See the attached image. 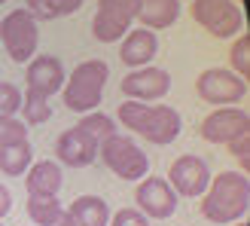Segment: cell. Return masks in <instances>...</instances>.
<instances>
[{
    "label": "cell",
    "mask_w": 250,
    "mask_h": 226,
    "mask_svg": "<svg viewBox=\"0 0 250 226\" xmlns=\"http://www.w3.org/2000/svg\"><path fill=\"white\" fill-rule=\"evenodd\" d=\"M98 156H101V162L116 174V178L122 181H144L149 174V159L141 147H137L131 137H122V135H113L107 137V141L98 147Z\"/></svg>",
    "instance_id": "obj_4"
},
{
    "label": "cell",
    "mask_w": 250,
    "mask_h": 226,
    "mask_svg": "<svg viewBox=\"0 0 250 226\" xmlns=\"http://www.w3.org/2000/svg\"><path fill=\"white\" fill-rule=\"evenodd\" d=\"M85 0H28V9L37 22H52V19H61V16H73L80 12V6Z\"/></svg>",
    "instance_id": "obj_20"
},
{
    "label": "cell",
    "mask_w": 250,
    "mask_h": 226,
    "mask_svg": "<svg viewBox=\"0 0 250 226\" xmlns=\"http://www.w3.org/2000/svg\"><path fill=\"white\" fill-rule=\"evenodd\" d=\"M34 162V147L31 141H16V144H3L0 147V171L9 178H21Z\"/></svg>",
    "instance_id": "obj_19"
},
{
    "label": "cell",
    "mask_w": 250,
    "mask_h": 226,
    "mask_svg": "<svg viewBox=\"0 0 250 226\" xmlns=\"http://www.w3.org/2000/svg\"><path fill=\"white\" fill-rule=\"evenodd\" d=\"M131 31V19L128 16H119V12H110V9H98L95 19H92V37L98 43H113L122 40L125 34Z\"/></svg>",
    "instance_id": "obj_18"
},
{
    "label": "cell",
    "mask_w": 250,
    "mask_h": 226,
    "mask_svg": "<svg viewBox=\"0 0 250 226\" xmlns=\"http://www.w3.org/2000/svg\"><path fill=\"white\" fill-rule=\"evenodd\" d=\"M61 162H49V159H40V162H31V168L24 171V186H28V196L34 193H55L61 190Z\"/></svg>",
    "instance_id": "obj_16"
},
{
    "label": "cell",
    "mask_w": 250,
    "mask_h": 226,
    "mask_svg": "<svg viewBox=\"0 0 250 226\" xmlns=\"http://www.w3.org/2000/svg\"><path fill=\"white\" fill-rule=\"evenodd\" d=\"M177 193L165 178H156V174H146L144 181H137V190H134V202L137 211H144L146 217H156V220H168L174 211H177Z\"/></svg>",
    "instance_id": "obj_8"
},
{
    "label": "cell",
    "mask_w": 250,
    "mask_h": 226,
    "mask_svg": "<svg viewBox=\"0 0 250 226\" xmlns=\"http://www.w3.org/2000/svg\"><path fill=\"white\" fill-rule=\"evenodd\" d=\"M0 226H3V223H0Z\"/></svg>",
    "instance_id": "obj_35"
},
{
    "label": "cell",
    "mask_w": 250,
    "mask_h": 226,
    "mask_svg": "<svg viewBox=\"0 0 250 226\" xmlns=\"http://www.w3.org/2000/svg\"><path fill=\"white\" fill-rule=\"evenodd\" d=\"M232 3H241V0H232Z\"/></svg>",
    "instance_id": "obj_33"
},
{
    "label": "cell",
    "mask_w": 250,
    "mask_h": 226,
    "mask_svg": "<svg viewBox=\"0 0 250 226\" xmlns=\"http://www.w3.org/2000/svg\"><path fill=\"white\" fill-rule=\"evenodd\" d=\"M137 6H141V0H98V9H110L128 19H137Z\"/></svg>",
    "instance_id": "obj_29"
},
{
    "label": "cell",
    "mask_w": 250,
    "mask_h": 226,
    "mask_svg": "<svg viewBox=\"0 0 250 226\" xmlns=\"http://www.w3.org/2000/svg\"><path fill=\"white\" fill-rule=\"evenodd\" d=\"M21 113H24V125H43L52 119V107H49V98L40 95V92H34L28 89L21 95Z\"/></svg>",
    "instance_id": "obj_21"
},
{
    "label": "cell",
    "mask_w": 250,
    "mask_h": 226,
    "mask_svg": "<svg viewBox=\"0 0 250 226\" xmlns=\"http://www.w3.org/2000/svg\"><path fill=\"white\" fill-rule=\"evenodd\" d=\"M107 80H110L107 61H101V58L80 61V65L70 70L67 83L61 86L64 107L70 113H92V110H98V104H101V98H104Z\"/></svg>",
    "instance_id": "obj_2"
},
{
    "label": "cell",
    "mask_w": 250,
    "mask_h": 226,
    "mask_svg": "<svg viewBox=\"0 0 250 226\" xmlns=\"http://www.w3.org/2000/svg\"><path fill=\"white\" fill-rule=\"evenodd\" d=\"M232 49H229V61H232V70L238 73L241 80H247L250 73V37L241 31L238 37H232Z\"/></svg>",
    "instance_id": "obj_24"
},
{
    "label": "cell",
    "mask_w": 250,
    "mask_h": 226,
    "mask_svg": "<svg viewBox=\"0 0 250 226\" xmlns=\"http://www.w3.org/2000/svg\"><path fill=\"white\" fill-rule=\"evenodd\" d=\"M9 211H12V196H9L6 186L0 183V220H3V217L9 214Z\"/></svg>",
    "instance_id": "obj_30"
},
{
    "label": "cell",
    "mask_w": 250,
    "mask_h": 226,
    "mask_svg": "<svg viewBox=\"0 0 250 226\" xmlns=\"http://www.w3.org/2000/svg\"><path fill=\"white\" fill-rule=\"evenodd\" d=\"M107 226H149V217L137 208H119Z\"/></svg>",
    "instance_id": "obj_27"
},
{
    "label": "cell",
    "mask_w": 250,
    "mask_h": 226,
    "mask_svg": "<svg viewBox=\"0 0 250 226\" xmlns=\"http://www.w3.org/2000/svg\"><path fill=\"white\" fill-rule=\"evenodd\" d=\"M195 92L210 107H232L247 98V80H241L229 68H208L198 73Z\"/></svg>",
    "instance_id": "obj_6"
},
{
    "label": "cell",
    "mask_w": 250,
    "mask_h": 226,
    "mask_svg": "<svg viewBox=\"0 0 250 226\" xmlns=\"http://www.w3.org/2000/svg\"><path fill=\"white\" fill-rule=\"evenodd\" d=\"M226 147H229V153L238 159L241 171H247V168H250V132H247V135H238V137H235V141H229Z\"/></svg>",
    "instance_id": "obj_28"
},
{
    "label": "cell",
    "mask_w": 250,
    "mask_h": 226,
    "mask_svg": "<svg viewBox=\"0 0 250 226\" xmlns=\"http://www.w3.org/2000/svg\"><path fill=\"white\" fill-rule=\"evenodd\" d=\"M159 52V40H156V31L149 28H134L122 37V46H119V58L122 65L128 68H144L156 58Z\"/></svg>",
    "instance_id": "obj_14"
},
{
    "label": "cell",
    "mask_w": 250,
    "mask_h": 226,
    "mask_svg": "<svg viewBox=\"0 0 250 226\" xmlns=\"http://www.w3.org/2000/svg\"><path fill=\"white\" fill-rule=\"evenodd\" d=\"M0 40H3L6 55L16 61V65H28L37 55V40H40L37 19L28 9H12L9 16H3V22H0Z\"/></svg>",
    "instance_id": "obj_5"
},
{
    "label": "cell",
    "mask_w": 250,
    "mask_h": 226,
    "mask_svg": "<svg viewBox=\"0 0 250 226\" xmlns=\"http://www.w3.org/2000/svg\"><path fill=\"white\" fill-rule=\"evenodd\" d=\"M119 89L131 98V101H162L168 92H171V73L165 68H156V65H144V68H134L131 73H125Z\"/></svg>",
    "instance_id": "obj_9"
},
{
    "label": "cell",
    "mask_w": 250,
    "mask_h": 226,
    "mask_svg": "<svg viewBox=\"0 0 250 226\" xmlns=\"http://www.w3.org/2000/svg\"><path fill=\"white\" fill-rule=\"evenodd\" d=\"M67 214H70L73 226H107L110 223V205L101 196H80L70 202Z\"/></svg>",
    "instance_id": "obj_17"
},
{
    "label": "cell",
    "mask_w": 250,
    "mask_h": 226,
    "mask_svg": "<svg viewBox=\"0 0 250 226\" xmlns=\"http://www.w3.org/2000/svg\"><path fill=\"white\" fill-rule=\"evenodd\" d=\"M19 110H21V89H16L6 80H0V116H12Z\"/></svg>",
    "instance_id": "obj_26"
},
{
    "label": "cell",
    "mask_w": 250,
    "mask_h": 226,
    "mask_svg": "<svg viewBox=\"0 0 250 226\" xmlns=\"http://www.w3.org/2000/svg\"><path fill=\"white\" fill-rule=\"evenodd\" d=\"M40 226H73V220H70V214H67V211L61 208V211H58V214H55L52 220H46V223H40Z\"/></svg>",
    "instance_id": "obj_31"
},
{
    "label": "cell",
    "mask_w": 250,
    "mask_h": 226,
    "mask_svg": "<svg viewBox=\"0 0 250 226\" xmlns=\"http://www.w3.org/2000/svg\"><path fill=\"white\" fill-rule=\"evenodd\" d=\"M24 80H28V89L52 98V95L61 92V86H64V68H61V61L55 55H34L28 61Z\"/></svg>",
    "instance_id": "obj_13"
},
{
    "label": "cell",
    "mask_w": 250,
    "mask_h": 226,
    "mask_svg": "<svg viewBox=\"0 0 250 226\" xmlns=\"http://www.w3.org/2000/svg\"><path fill=\"white\" fill-rule=\"evenodd\" d=\"M229 226H247V217H244V220H235V223H229Z\"/></svg>",
    "instance_id": "obj_32"
},
{
    "label": "cell",
    "mask_w": 250,
    "mask_h": 226,
    "mask_svg": "<svg viewBox=\"0 0 250 226\" xmlns=\"http://www.w3.org/2000/svg\"><path fill=\"white\" fill-rule=\"evenodd\" d=\"M98 147L101 144H98L89 132L80 129V125H73V129H64L58 135L55 156H58V162H64L67 168H85L98 159Z\"/></svg>",
    "instance_id": "obj_11"
},
{
    "label": "cell",
    "mask_w": 250,
    "mask_h": 226,
    "mask_svg": "<svg viewBox=\"0 0 250 226\" xmlns=\"http://www.w3.org/2000/svg\"><path fill=\"white\" fill-rule=\"evenodd\" d=\"M165 181L174 186V193H177V196H183V199H198V196L208 190V183H210V168H208V162L202 156L183 153L180 159L171 162Z\"/></svg>",
    "instance_id": "obj_7"
},
{
    "label": "cell",
    "mask_w": 250,
    "mask_h": 226,
    "mask_svg": "<svg viewBox=\"0 0 250 226\" xmlns=\"http://www.w3.org/2000/svg\"><path fill=\"white\" fill-rule=\"evenodd\" d=\"M189 16L217 40H232L244 31L241 3H232V0H192Z\"/></svg>",
    "instance_id": "obj_3"
},
{
    "label": "cell",
    "mask_w": 250,
    "mask_h": 226,
    "mask_svg": "<svg viewBox=\"0 0 250 226\" xmlns=\"http://www.w3.org/2000/svg\"><path fill=\"white\" fill-rule=\"evenodd\" d=\"M28 217L40 226V223H46V220H52L58 211H61V202H58V196L55 193H34V196H28Z\"/></svg>",
    "instance_id": "obj_22"
},
{
    "label": "cell",
    "mask_w": 250,
    "mask_h": 226,
    "mask_svg": "<svg viewBox=\"0 0 250 226\" xmlns=\"http://www.w3.org/2000/svg\"><path fill=\"white\" fill-rule=\"evenodd\" d=\"M180 9H183L180 0H141L137 22L149 31H165L180 19Z\"/></svg>",
    "instance_id": "obj_15"
},
{
    "label": "cell",
    "mask_w": 250,
    "mask_h": 226,
    "mask_svg": "<svg viewBox=\"0 0 250 226\" xmlns=\"http://www.w3.org/2000/svg\"><path fill=\"white\" fill-rule=\"evenodd\" d=\"M180 129H183V119L180 113L168 107V104H149L146 116H144V125L137 135H144L146 141H153L159 147H168L180 137Z\"/></svg>",
    "instance_id": "obj_12"
},
{
    "label": "cell",
    "mask_w": 250,
    "mask_h": 226,
    "mask_svg": "<svg viewBox=\"0 0 250 226\" xmlns=\"http://www.w3.org/2000/svg\"><path fill=\"white\" fill-rule=\"evenodd\" d=\"M202 217L208 223L229 226L244 220L250 211V181L247 171H220L202 193Z\"/></svg>",
    "instance_id": "obj_1"
},
{
    "label": "cell",
    "mask_w": 250,
    "mask_h": 226,
    "mask_svg": "<svg viewBox=\"0 0 250 226\" xmlns=\"http://www.w3.org/2000/svg\"><path fill=\"white\" fill-rule=\"evenodd\" d=\"M16 141H28V125L16 116H0V147Z\"/></svg>",
    "instance_id": "obj_25"
},
{
    "label": "cell",
    "mask_w": 250,
    "mask_h": 226,
    "mask_svg": "<svg viewBox=\"0 0 250 226\" xmlns=\"http://www.w3.org/2000/svg\"><path fill=\"white\" fill-rule=\"evenodd\" d=\"M0 3H6V0H0Z\"/></svg>",
    "instance_id": "obj_34"
},
{
    "label": "cell",
    "mask_w": 250,
    "mask_h": 226,
    "mask_svg": "<svg viewBox=\"0 0 250 226\" xmlns=\"http://www.w3.org/2000/svg\"><path fill=\"white\" fill-rule=\"evenodd\" d=\"M250 132V113L244 107H217L202 119V137L208 144H229Z\"/></svg>",
    "instance_id": "obj_10"
},
{
    "label": "cell",
    "mask_w": 250,
    "mask_h": 226,
    "mask_svg": "<svg viewBox=\"0 0 250 226\" xmlns=\"http://www.w3.org/2000/svg\"><path fill=\"white\" fill-rule=\"evenodd\" d=\"M80 129H85L98 144H104L107 137H113L116 135V122L107 116V113H83V119L77 122Z\"/></svg>",
    "instance_id": "obj_23"
}]
</instances>
